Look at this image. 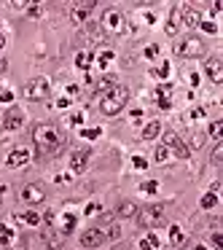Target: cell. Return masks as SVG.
I'll use <instances>...</instances> for the list:
<instances>
[{
    "label": "cell",
    "mask_w": 223,
    "mask_h": 250,
    "mask_svg": "<svg viewBox=\"0 0 223 250\" xmlns=\"http://www.w3.org/2000/svg\"><path fill=\"white\" fill-rule=\"evenodd\" d=\"M89 159H92V151H89V148H78V151H73V153H70V172H73V175L86 172Z\"/></svg>",
    "instance_id": "30bf717a"
},
{
    "label": "cell",
    "mask_w": 223,
    "mask_h": 250,
    "mask_svg": "<svg viewBox=\"0 0 223 250\" xmlns=\"http://www.w3.org/2000/svg\"><path fill=\"white\" fill-rule=\"evenodd\" d=\"M199 27L204 30V33H210V35H215V33H218V24H215V22H210V19H202Z\"/></svg>",
    "instance_id": "4dcf8cb0"
},
{
    "label": "cell",
    "mask_w": 223,
    "mask_h": 250,
    "mask_svg": "<svg viewBox=\"0 0 223 250\" xmlns=\"http://www.w3.org/2000/svg\"><path fill=\"white\" fill-rule=\"evenodd\" d=\"M153 76H156V78H167L169 76V62H162V65H159V70L153 73Z\"/></svg>",
    "instance_id": "836d02e7"
},
{
    "label": "cell",
    "mask_w": 223,
    "mask_h": 250,
    "mask_svg": "<svg viewBox=\"0 0 223 250\" xmlns=\"http://www.w3.org/2000/svg\"><path fill=\"white\" fill-rule=\"evenodd\" d=\"M153 159H156L159 164H164V162H167V159H169V151H167V148L162 146V143H159V146L153 148Z\"/></svg>",
    "instance_id": "484cf974"
},
{
    "label": "cell",
    "mask_w": 223,
    "mask_h": 250,
    "mask_svg": "<svg viewBox=\"0 0 223 250\" xmlns=\"http://www.w3.org/2000/svg\"><path fill=\"white\" fill-rule=\"evenodd\" d=\"M94 11V3H81V6H76V11H73V22H86L89 17H92Z\"/></svg>",
    "instance_id": "e0dca14e"
},
{
    "label": "cell",
    "mask_w": 223,
    "mask_h": 250,
    "mask_svg": "<svg viewBox=\"0 0 223 250\" xmlns=\"http://www.w3.org/2000/svg\"><path fill=\"white\" fill-rule=\"evenodd\" d=\"M132 164H135V169H145L148 167V162L142 156H135V159H132Z\"/></svg>",
    "instance_id": "f35d334b"
},
{
    "label": "cell",
    "mask_w": 223,
    "mask_h": 250,
    "mask_svg": "<svg viewBox=\"0 0 223 250\" xmlns=\"http://www.w3.org/2000/svg\"><path fill=\"white\" fill-rule=\"evenodd\" d=\"M3 46H6V35L0 33V51H3Z\"/></svg>",
    "instance_id": "f907efd6"
},
{
    "label": "cell",
    "mask_w": 223,
    "mask_h": 250,
    "mask_svg": "<svg viewBox=\"0 0 223 250\" xmlns=\"http://www.w3.org/2000/svg\"><path fill=\"white\" fill-rule=\"evenodd\" d=\"M92 65H94V54H89V51H83V54L76 57V67H81V70H89Z\"/></svg>",
    "instance_id": "cb8c5ba5"
},
{
    "label": "cell",
    "mask_w": 223,
    "mask_h": 250,
    "mask_svg": "<svg viewBox=\"0 0 223 250\" xmlns=\"http://www.w3.org/2000/svg\"><path fill=\"white\" fill-rule=\"evenodd\" d=\"M19 196H22L24 205H41V202L46 199V188L38 186V183H27V186H22Z\"/></svg>",
    "instance_id": "9c48e42d"
},
{
    "label": "cell",
    "mask_w": 223,
    "mask_h": 250,
    "mask_svg": "<svg viewBox=\"0 0 223 250\" xmlns=\"http://www.w3.org/2000/svg\"><path fill=\"white\" fill-rule=\"evenodd\" d=\"M97 210H100L97 205H86V210H83V212H86V215H94V212H97Z\"/></svg>",
    "instance_id": "7bdbcfd3"
},
{
    "label": "cell",
    "mask_w": 223,
    "mask_h": 250,
    "mask_svg": "<svg viewBox=\"0 0 223 250\" xmlns=\"http://www.w3.org/2000/svg\"><path fill=\"white\" fill-rule=\"evenodd\" d=\"M27 162H30V151H27V148H14V151L8 153V159H6V164H8L11 169L24 167Z\"/></svg>",
    "instance_id": "5bb4252c"
},
{
    "label": "cell",
    "mask_w": 223,
    "mask_h": 250,
    "mask_svg": "<svg viewBox=\"0 0 223 250\" xmlns=\"http://www.w3.org/2000/svg\"><path fill=\"white\" fill-rule=\"evenodd\" d=\"M113 57H116L113 51H108V49H105V51H100V54L94 57V65H97L100 70H108V65L113 62Z\"/></svg>",
    "instance_id": "ffe728a7"
},
{
    "label": "cell",
    "mask_w": 223,
    "mask_h": 250,
    "mask_svg": "<svg viewBox=\"0 0 223 250\" xmlns=\"http://www.w3.org/2000/svg\"><path fill=\"white\" fill-rule=\"evenodd\" d=\"M159 135H162V124H159L156 119L148 121V124L142 126V140H156Z\"/></svg>",
    "instance_id": "d6986e66"
},
{
    "label": "cell",
    "mask_w": 223,
    "mask_h": 250,
    "mask_svg": "<svg viewBox=\"0 0 223 250\" xmlns=\"http://www.w3.org/2000/svg\"><path fill=\"white\" fill-rule=\"evenodd\" d=\"M169 242H172V248H180L185 242V234L180 226H169Z\"/></svg>",
    "instance_id": "7402d4cb"
},
{
    "label": "cell",
    "mask_w": 223,
    "mask_h": 250,
    "mask_svg": "<svg viewBox=\"0 0 223 250\" xmlns=\"http://www.w3.org/2000/svg\"><path fill=\"white\" fill-rule=\"evenodd\" d=\"M159 245H162V239H159V234L156 231H148L145 237L137 242V250H156Z\"/></svg>",
    "instance_id": "9a60e30c"
},
{
    "label": "cell",
    "mask_w": 223,
    "mask_h": 250,
    "mask_svg": "<svg viewBox=\"0 0 223 250\" xmlns=\"http://www.w3.org/2000/svg\"><path fill=\"white\" fill-rule=\"evenodd\" d=\"M100 30L102 33H110V35H121L126 30V19L119 8H108L102 11V22H100Z\"/></svg>",
    "instance_id": "5b68a950"
},
{
    "label": "cell",
    "mask_w": 223,
    "mask_h": 250,
    "mask_svg": "<svg viewBox=\"0 0 223 250\" xmlns=\"http://www.w3.org/2000/svg\"><path fill=\"white\" fill-rule=\"evenodd\" d=\"M159 105H162L164 110H169V108H172V103H169V100H159Z\"/></svg>",
    "instance_id": "bcb514c9"
},
{
    "label": "cell",
    "mask_w": 223,
    "mask_h": 250,
    "mask_svg": "<svg viewBox=\"0 0 223 250\" xmlns=\"http://www.w3.org/2000/svg\"><path fill=\"white\" fill-rule=\"evenodd\" d=\"M49 94H51V83H49V78H43V76H35L24 83V97H27L30 103H43Z\"/></svg>",
    "instance_id": "277c9868"
},
{
    "label": "cell",
    "mask_w": 223,
    "mask_h": 250,
    "mask_svg": "<svg viewBox=\"0 0 223 250\" xmlns=\"http://www.w3.org/2000/svg\"><path fill=\"white\" fill-rule=\"evenodd\" d=\"M188 81H191V86H196V83H199V73H191Z\"/></svg>",
    "instance_id": "f6af8a7d"
},
{
    "label": "cell",
    "mask_w": 223,
    "mask_h": 250,
    "mask_svg": "<svg viewBox=\"0 0 223 250\" xmlns=\"http://www.w3.org/2000/svg\"><path fill=\"white\" fill-rule=\"evenodd\" d=\"M113 86H116V76H108V73H105V76L100 78L97 83H94V94H100V97H102V94L110 92Z\"/></svg>",
    "instance_id": "2e32d148"
},
{
    "label": "cell",
    "mask_w": 223,
    "mask_h": 250,
    "mask_svg": "<svg viewBox=\"0 0 223 250\" xmlns=\"http://www.w3.org/2000/svg\"><path fill=\"white\" fill-rule=\"evenodd\" d=\"M100 135H102V129H100V126H92V129H81V137H86V140H97Z\"/></svg>",
    "instance_id": "f1b7e54d"
},
{
    "label": "cell",
    "mask_w": 223,
    "mask_h": 250,
    "mask_svg": "<svg viewBox=\"0 0 223 250\" xmlns=\"http://www.w3.org/2000/svg\"><path fill=\"white\" fill-rule=\"evenodd\" d=\"M191 119H204V108H196V110H191Z\"/></svg>",
    "instance_id": "60d3db41"
},
{
    "label": "cell",
    "mask_w": 223,
    "mask_h": 250,
    "mask_svg": "<svg viewBox=\"0 0 223 250\" xmlns=\"http://www.w3.org/2000/svg\"><path fill=\"white\" fill-rule=\"evenodd\" d=\"M137 210H140V207H137L135 202L126 199V202H121V205L116 207V215H119V218H135V215H137Z\"/></svg>",
    "instance_id": "ac0fdd59"
},
{
    "label": "cell",
    "mask_w": 223,
    "mask_h": 250,
    "mask_svg": "<svg viewBox=\"0 0 223 250\" xmlns=\"http://www.w3.org/2000/svg\"><path fill=\"white\" fill-rule=\"evenodd\" d=\"M221 135H223V124L221 121H212L210 124V137L212 140H221Z\"/></svg>",
    "instance_id": "83f0119b"
},
{
    "label": "cell",
    "mask_w": 223,
    "mask_h": 250,
    "mask_svg": "<svg viewBox=\"0 0 223 250\" xmlns=\"http://www.w3.org/2000/svg\"><path fill=\"white\" fill-rule=\"evenodd\" d=\"M178 24H180V11L178 6L169 11V22H167V35H178Z\"/></svg>",
    "instance_id": "44dd1931"
},
{
    "label": "cell",
    "mask_w": 223,
    "mask_h": 250,
    "mask_svg": "<svg viewBox=\"0 0 223 250\" xmlns=\"http://www.w3.org/2000/svg\"><path fill=\"white\" fill-rule=\"evenodd\" d=\"M221 156H223V143L218 140V146H215V151H212L210 162H212V164H221Z\"/></svg>",
    "instance_id": "d6a6232c"
},
{
    "label": "cell",
    "mask_w": 223,
    "mask_h": 250,
    "mask_svg": "<svg viewBox=\"0 0 223 250\" xmlns=\"http://www.w3.org/2000/svg\"><path fill=\"white\" fill-rule=\"evenodd\" d=\"M162 146L167 148V151H172V153H175V156H178V159H183V162H185V159L191 156V148L185 146V143L180 140V137L175 135V132H167V135H164V143H162Z\"/></svg>",
    "instance_id": "ba28073f"
},
{
    "label": "cell",
    "mask_w": 223,
    "mask_h": 250,
    "mask_svg": "<svg viewBox=\"0 0 223 250\" xmlns=\"http://www.w3.org/2000/svg\"><path fill=\"white\" fill-rule=\"evenodd\" d=\"M33 143H35V156L38 159H49L65 148V135L57 124H35L33 129Z\"/></svg>",
    "instance_id": "6da1fadb"
},
{
    "label": "cell",
    "mask_w": 223,
    "mask_h": 250,
    "mask_svg": "<svg viewBox=\"0 0 223 250\" xmlns=\"http://www.w3.org/2000/svg\"><path fill=\"white\" fill-rule=\"evenodd\" d=\"M24 124V113L19 108H8L6 113L0 116V126L6 132H14V129H19V126Z\"/></svg>",
    "instance_id": "8fae6325"
},
{
    "label": "cell",
    "mask_w": 223,
    "mask_h": 250,
    "mask_svg": "<svg viewBox=\"0 0 223 250\" xmlns=\"http://www.w3.org/2000/svg\"><path fill=\"white\" fill-rule=\"evenodd\" d=\"M178 11H180V22L185 24V27H199V22H202V14L196 11L194 6H178Z\"/></svg>",
    "instance_id": "7c38bea8"
},
{
    "label": "cell",
    "mask_w": 223,
    "mask_h": 250,
    "mask_svg": "<svg viewBox=\"0 0 223 250\" xmlns=\"http://www.w3.org/2000/svg\"><path fill=\"white\" fill-rule=\"evenodd\" d=\"M110 250H129V245H116V248H110Z\"/></svg>",
    "instance_id": "681fc988"
},
{
    "label": "cell",
    "mask_w": 223,
    "mask_h": 250,
    "mask_svg": "<svg viewBox=\"0 0 223 250\" xmlns=\"http://www.w3.org/2000/svg\"><path fill=\"white\" fill-rule=\"evenodd\" d=\"M11 100H14L11 89H0V103H11Z\"/></svg>",
    "instance_id": "74e56055"
},
{
    "label": "cell",
    "mask_w": 223,
    "mask_h": 250,
    "mask_svg": "<svg viewBox=\"0 0 223 250\" xmlns=\"http://www.w3.org/2000/svg\"><path fill=\"white\" fill-rule=\"evenodd\" d=\"M215 205H218V194H210V191H207V194L202 196V207H204V210H212Z\"/></svg>",
    "instance_id": "4316f807"
},
{
    "label": "cell",
    "mask_w": 223,
    "mask_h": 250,
    "mask_svg": "<svg viewBox=\"0 0 223 250\" xmlns=\"http://www.w3.org/2000/svg\"><path fill=\"white\" fill-rule=\"evenodd\" d=\"M0 250H11V248H6V245H0Z\"/></svg>",
    "instance_id": "816d5d0a"
},
{
    "label": "cell",
    "mask_w": 223,
    "mask_h": 250,
    "mask_svg": "<svg viewBox=\"0 0 223 250\" xmlns=\"http://www.w3.org/2000/svg\"><path fill=\"white\" fill-rule=\"evenodd\" d=\"M175 54L183 57V60H199V57L204 54V43H202V38H196V35H185V38L175 46Z\"/></svg>",
    "instance_id": "8992f818"
},
{
    "label": "cell",
    "mask_w": 223,
    "mask_h": 250,
    "mask_svg": "<svg viewBox=\"0 0 223 250\" xmlns=\"http://www.w3.org/2000/svg\"><path fill=\"white\" fill-rule=\"evenodd\" d=\"M140 191H142V194H156V191H159V183H156V180H145V183L140 186Z\"/></svg>",
    "instance_id": "f546056e"
},
{
    "label": "cell",
    "mask_w": 223,
    "mask_h": 250,
    "mask_svg": "<svg viewBox=\"0 0 223 250\" xmlns=\"http://www.w3.org/2000/svg\"><path fill=\"white\" fill-rule=\"evenodd\" d=\"M11 242H14V229L11 226H0V245L11 248Z\"/></svg>",
    "instance_id": "d4e9b609"
},
{
    "label": "cell",
    "mask_w": 223,
    "mask_h": 250,
    "mask_svg": "<svg viewBox=\"0 0 223 250\" xmlns=\"http://www.w3.org/2000/svg\"><path fill=\"white\" fill-rule=\"evenodd\" d=\"M76 223H78V215L73 210H65L62 215H57V212H54V221H51L49 226L54 229V231H60L62 237H70L73 229H76Z\"/></svg>",
    "instance_id": "52a82bcc"
},
{
    "label": "cell",
    "mask_w": 223,
    "mask_h": 250,
    "mask_svg": "<svg viewBox=\"0 0 223 250\" xmlns=\"http://www.w3.org/2000/svg\"><path fill=\"white\" fill-rule=\"evenodd\" d=\"M6 67H8V62L3 60V57H0V73H6Z\"/></svg>",
    "instance_id": "c3c4849f"
},
{
    "label": "cell",
    "mask_w": 223,
    "mask_h": 250,
    "mask_svg": "<svg viewBox=\"0 0 223 250\" xmlns=\"http://www.w3.org/2000/svg\"><path fill=\"white\" fill-rule=\"evenodd\" d=\"M140 116H142V110H140V108L132 110V121H140Z\"/></svg>",
    "instance_id": "7dc6e473"
},
{
    "label": "cell",
    "mask_w": 223,
    "mask_h": 250,
    "mask_svg": "<svg viewBox=\"0 0 223 250\" xmlns=\"http://www.w3.org/2000/svg\"><path fill=\"white\" fill-rule=\"evenodd\" d=\"M135 218H137V226H140V229L153 231V229L162 223V218H164V205H145V207L137 210Z\"/></svg>",
    "instance_id": "3957f363"
},
{
    "label": "cell",
    "mask_w": 223,
    "mask_h": 250,
    "mask_svg": "<svg viewBox=\"0 0 223 250\" xmlns=\"http://www.w3.org/2000/svg\"><path fill=\"white\" fill-rule=\"evenodd\" d=\"M204 70H207V76H210L212 83L223 81V62H221V57H210V60L204 62Z\"/></svg>",
    "instance_id": "4fadbf2b"
},
{
    "label": "cell",
    "mask_w": 223,
    "mask_h": 250,
    "mask_svg": "<svg viewBox=\"0 0 223 250\" xmlns=\"http://www.w3.org/2000/svg\"><path fill=\"white\" fill-rule=\"evenodd\" d=\"M70 121H73L76 126H81V124H83V113H73V116H70Z\"/></svg>",
    "instance_id": "ab89813d"
},
{
    "label": "cell",
    "mask_w": 223,
    "mask_h": 250,
    "mask_svg": "<svg viewBox=\"0 0 223 250\" xmlns=\"http://www.w3.org/2000/svg\"><path fill=\"white\" fill-rule=\"evenodd\" d=\"M67 105H70V97H60V100H57V108H67Z\"/></svg>",
    "instance_id": "b9f144b4"
},
{
    "label": "cell",
    "mask_w": 223,
    "mask_h": 250,
    "mask_svg": "<svg viewBox=\"0 0 223 250\" xmlns=\"http://www.w3.org/2000/svg\"><path fill=\"white\" fill-rule=\"evenodd\" d=\"M169 94H172V89H169V86H159L156 89V97L159 100H169Z\"/></svg>",
    "instance_id": "d590c367"
},
{
    "label": "cell",
    "mask_w": 223,
    "mask_h": 250,
    "mask_svg": "<svg viewBox=\"0 0 223 250\" xmlns=\"http://www.w3.org/2000/svg\"><path fill=\"white\" fill-rule=\"evenodd\" d=\"M191 250H215V248H212L210 242H204V239H196V242L191 245Z\"/></svg>",
    "instance_id": "e575fe53"
},
{
    "label": "cell",
    "mask_w": 223,
    "mask_h": 250,
    "mask_svg": "<svg viewBox=\"0 0 223 250\" xmlns=\"http://www.w3.org/2000/svg\"><path fill=\"white\" fill-rule=\"evenodd\" d=\"M67 94H70V100H73L78 94V86H73V83H70V86H67Z\"/></svg>",
    "instance_id": "ee69618b"
},
{
    "label": "cell",
    "mask_w": 223,
    "mask_h": 250,
    "mask_svg": "<svg viewBox=\"0 0 223 250\" xmlns=\"http://www.w3.org/2000/svg\"><path fill=\"white\" fill-rule=\"evenodd\" d=\"M41 14H43V6H41V3H33V6H27V17L38 19Z\"/></svg>",
    "instance_id": "1f68e13d"
},
{
    "label": "cell",
    "mask_w": 223,
    "mask_h": 250,
    "mask_svg": "<svg viewBox=\"0 0 223 250\" xmlns=\"http://www.w3.org/2000/svg\"><path fill=\"white\" fill-rule=\"evenodd\" d=\"M156 54H159V46L156 43L145 46V57H148V60H156Z\"/></svg>",
    "instance_id": "8d00e7d4"
},
{
    "label": "cell",
    "mask_w": 223,
    "mask_h": 250,
    "mask_svg": "<svg viewBox=\"0 0 223 250\" xmlns=\"http://www.w3.org/2000/svg\"><path fill=\"white\" fill-rule=\"evenodd\" d=\"M126 103H129V89L116 83L110 92H105L102 97H100V110H102L105 116H116L126 108Z\"/></svg>",
    "instance_id": "7a4b0ae2"
},
{
    "label": "cell",
    "mask_w": 223,
    "mask_h": 250,
    "mask_svg": "<svg viewBox=\"0 0 223 250\" xmlns=\"http://www.w3.org/2000/svg\"><path fill=\"white\" fill-rule=\"evenodd\" d=\"M17 221L27 223V226H38V223H41V215H38L35 210H27V212H22V215H17Z\"/></svg>",
    "instance_id": "603a6c76"
}]
</instances>
